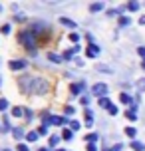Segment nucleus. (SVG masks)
<instances>
[{"instance_id": "423d86ee", "label": "nucleus", "mask_w": 145, "mask_h": 151, "mask_svg": "<svg viewBox=\"0 0 145 151\" xmlns=\"http://www.w3.org/2000/svg\"><path fill=\"white\" fill-rule=\"evenodd\" d=\"M26 66H28V62H26V60H12L10 64H8V68H10V70H24Z\"/></svg>"}, {"instance_id": "9b49d317", "label": "nucleus", "mask_w": 145, "mask_h": 151, "mask_svg": "<svg viewBox=\"0 0 145 151\" xmlns=\"http://www.w3.org/2000/svg\"><path fill=\"white\" fill-rule=\"evenodd\" d=\"M12 135H14L16 139H22V137H24V129L22 127H14V129H12Z\"/></svg>"}, {"instance_id": "6e6552de", "label": "nucleus", "mask_w": 145, "mask_h": 151, "mask_svg": "<svg viewBox=\"0 0 145 151\" xmlns=\"http://www.w3.org/2000/svg\"><path fill=\"white\" fill-rule=\"evenodd\" d=\"M82 90H84V82H78L72 86V96H80L82 93Z\"/></svg>"}, {"instance_id": "393cba45", "label": "nucleus", "mask_w": 145, "mask_h": 151, "mask_svg": "<svg viewBox=\"0 0 145 151\" xmlns=\"http://www.w3.org/2000/svg\"><path fill=\"white\" fill-rule=\"evenodd\" d=\"M131 20L127 18V16H119V26H129Z\"/></svg>"}, {"instance_id": "20e7f679", "label": "nucleus", "mask_w": 145, "mask_h": 151, "mask_svg": "<svg viewBox=\"0 0 145 151\" xmlns=\"http://www.w3.org/2000/svg\"><path fill=\"white\" fill-rule=\"evenodd\" d=\"M28 30H30L34 36H38V34H48V32H50V26L44 24V22H32Z\"/></svg>"}, {"instance_id": "b1692460", "label": "nucleus", "mask_w": 145, "mask_h": 151, "mask_svg": "<svg viewBox=\"0 0 145 151\" xmlns=\"http://www.w3.org/2000/svg\"><path fill=\"white\" fill-rule=\"evenodd\" d=\"M24 117H26V119H28V121H30L32 117H34V111H32L30 107H24Z\"/></svg>"}, {"instance_id": "1a4fd4ad", "label": "nucleus", "mask_w": 145, "mask_h": 151, "mask_svg": "<svg viewBox=\"0 0 145 151\" xmlns=\"http://www.w3.org/2000/svg\"><path fill=\"white\" fill-rule=\"evenodd\" d=\"M85 125L93 127V111L92 109H85Z\"/></svg>"}, {"instance_id": "dca6fc26", "label": "nucleus", "mask_w": 145, "mask_h": 151, "mask_svg": "<svg viewBox=\"0 0 145 151\" xmlns=\"http://www.w3.org/2000/svg\"><path fill=\"white\" fill-rule=\"evenodd\" d=\"M98 139H99L98 133H90V135H85V141H88V143H95Z\"/></svg>"}, {"instance_id": "7ed1b4c3", "label": "nucleus", "mask_w": 145, "mask_h": 151, "mask_svg": "<svg viewBox=\"0 0 145 151\" xmlns=\"http://www.w3.org/2000/svg\"><path fill=\"white\" fill-rule=\"evenodd\" d=\"M42 119H44V123H52V125H58V127H62V125H66V123H70L68 119H66V115H52L50 111H44L42 113Z\"/></svg>"}, {"instance_id": "aec40b11", "label": "nucleus", "mask_w": 145, "mask_h": 151, "mask_svg": "<svg viewBox=\"0 0 145 151\" xmlns=\"http://www.w3.org/2000/svg\"><path fill=\"white\" fill-rule=\"evenodd\" d=\"M12 115H14V117H22L24 109H22V107H12Z\"/></svg>"}, {"instance_id": "ea45409f", "label": "nucleus", "mask_w": 145, "mask_h": 151, "mask_svg": "<svg viewBox=\"0 0 145 151\" xmlns=\"http://www.w3.org/2000/svg\"><path fill=\"white\" fill-rule=\"evenodd\" d=\"M119 14V10H107V16H117Z\"/></svg>"}, {"instance_id": "c85d7f7f", "label": "nucleus", "mask_w": 145, "mask_h": 151, "mask_svg": "<svg viewBox=\"0 0 145 151\" xmlns=\"http://www.w3.org/2000/svg\"><path fill=\"white\" fill-rule=\"evenodd\" d=\"M38 133H40V135H48V125H46V123H42V125L38 127Z\"/></svg>"}, {"instance_id": "c9c22d12", "label": "nucleus", "mask_w": 145, "mask_h": 151, "mask_svg": "<svg viewBox=\"0 0 145 151\" xmlns=\"http://www.w3.org/2000/svg\"><path fill=\"white\" fill-rule=\"evenodd\" d=\"M137 54L141 56V60L145 62V48H143V46H139V48H137Z\"/></svg>"}, {"instance_id": "cd10ccee", "label": "nucleus", "mask_w": 145, "mask_h": 151, "mask_svg": "<svg viewBox=\"0 0 145 151\" xmlns=\"http://www.w3.org/2000/svg\"><path fill=\"white\" fill-rule=\"evenodd\" d=\"M6 109H8V99L0 98V111H6Z\"/></svg>"}, {"instance_id": "2eb2a0df", "label": "nucleus", "mask_w": 145, "mask_h": 151, "mask_svg": "<svg viewBox=\"0 0 145 151\" xmlns=\"http://www.w3.org/2000/svg\"><path fill=\"white\" fill-rule=\"evenodd\" d=\"M48 58H50L54 64H60V62H64V58H62V56H58V54H48Z\"/></svg>"}, {"instance_id": "e433bc0d", "label": "nucleus", "mask_w": 145, "mask_h": 151, "mask_svg": "<svg viewBox=\"0 0 145 151\" xmlns=\"http://www.w3.org/2000/svg\"><path fill=\"white\" fill-rule=\"evenodd\" d=\"M125 115H127V117H129L131 121H133V119H137V115H135V111H131V109H129V111H125Z\"/></svg>"}, {"instance_id": "37998d69", "label": "nucleus", "mask_w": 145, "mask_h": 151, "mask_svg": "<svg viewBox=\"0 0 145 151\" xmlns=\"http://www.w3.org/2000/svg\"><path fill=\"white\" fill-rule=\"evenodd\" d=\"M141 68H143V70H145V62H141Z\"/></svg>"}, {"instance_id": "412c9836", "label": "nucleus", "mask_w": 145, "mask_h": 151, "mask_svg": "<svg viewBox=\"0 0 145 151\" xmlns=\"http://www.w3.org/2000/svg\"><path fill=\"white\" fill-rule=\"evenodd\" d=\"M125 135L127 137H135L137 135V129L135 127H125Z\"/></svg>"}, {"instance_id": "6ab92c4d", "label": "nucleus", "mask_w": 145, "mask_h": 151, "mask_svg": "<svg viewBox=\"0 0 145 151\" xmlns=\"http://www.w3.org/2000/svg\"><path fill=\"white\" fill-rule=\"evenodd\" d=\"M131 147H133L135 151H143L145 149V145L141 143V141H131Z\"/></svg>"}, {"instance_id": "4be33fe9", "label": "nucleus", "mask_w": 145, "mask_h": 151, "mask_svg": "<svg viewBox=\"0 0 145 151\" xmlns=\"http://www.w3.org/2000/svg\"><path fill=\"white\" fill-rule=\"evenodd\" d=\"M48 143H50V147H56V145L60 143V137L58 135H50V141H48Z\"/></svg>"}, {"instance_id": "0eeeda50", "label": "nucleus", "mask_w": 145, "mask_h": 151, "mask_svg": "<svg viewBox=\"0 0 145 151\" xmlns=\"http://www.w3.org/2000/svg\"><path fill=\"white\" fill-rule=\"evenodd\" d=\"M98 54H99V48L95 44H90V48L85 50V56H88V58H95Z\"/></svg>"}, {"instance_id": "f03ea898", "label": "nucleus", "mask_w": 145, "mask_h": 151, "mask_svg": "<svg viewBox=\"0 0 145 151\" xmlns=\"http://www.w3.org/2000/svg\"><path fill=\"white\" fill-rule=\"evenodd\" d=\"M18 42H20L22 46H26L28 50H34V48H36V44H38V42H36V36H34L28 28L18 34Z\"/></svg>"}, {"instance_id": "f257e3e1", "label": "nucleus", "mask_w": 145, "mask_h": 151, "mask_svg": "<svg viewBox=\"0 0 145 151\" xmlns=\"http://www.w3.org/2000/svg\"><path fill=\"white\" fill-rule=\"evenodd\" d=\"M20 86H22V90L26 91V93H38V96H44L48 91V82L44 80V78H22L20 80Z\"/></svg>"}, {"instance_id": "2f4dec72", "label": "nucleus", "mask_w": 145, "mask_h": 151, "mask_svg": "<svg viewBox=\"0 0 145 151\" xmlns=\"http://www.w3.org/2000/svg\"><path fill=\"white\" fill-rule=\"evenodd\" d=\"M137 90L139 91H145V78H141V80L137 82Z\"/></svg>"}, {"instance_id": "de8ad7c7", "label": "nucleus", "mask_w": 145, "mask_h": 151, "mask_svg": "<svg viewBox=\"0 0 145 151\" xmlns=\"http://www.w3.org/2000/svg\"><path fill=\"white\" fill-rule=\"evenodd\" d=\"M0 83H2V80H0Z\"/></svg>"}, {"instance_id": "7c9ffc66", "label": "nucleus", "mask_w": 145, "mask_h": 151, "mask_svg": "<svg viewBox=\"0 0 145 151\" xmlns=\"http://www.w3.org/2000/svg\"><path fill=\"white\" fill-rule=\"evenodd\" d=\"M16 151H30V147H28L26 143H18L16 145Z\"/></svg>"}, {"instance_id": "39448f33", "label": "nucleus", "mask_w": 145, "mask_h": 151, "mask_svg": "<svg viewBox=\"0 0 145 151\" xmlns=\"http://www.w3.org/2000/svg\"><path fill=\"white\" fill-rule=\"evenodd\" d=\"M109 91V88H107V83H93V88H92V93L93 96H98L99 99L101 98H106V93Z\"/></svg>"}, {"instance_id": "f8f14e48", "label": "nucleus", "mask_w": 145, "mask_h": 151, "mask_svg": "<svg viewBox=\"0 0 145 151\" xmlns=\"http://www.w3.org/2000/svg\"><path fill=\"white\" fill-rule=\"evenodd\" d=\"M62 137H64L66 141H72V137H74V131H72V129H64V131H62Z\"/></svg>"}, {"instance_id": "09e8293b", "label": "nucleus", "mask_w": 145, "mask_h": 151, "mask_svg": "<svg viewBox=\"0 0 145 151\" xmlns=\"http://www.w3.org/2000/svg\"><path fill=\"white\" fill-rule=\"evenodd\" d=\"M0 10H2V6H0Z\"/></svg>"}, {"instance_id": "9d476101", "label": "nucleus", "mask_w": 145, "mask_h": 151, "mask_svg": "<svg viewBox=\"0 0 145 151\" xmlns=\"http://www.w3.org/2000/svg\"><path fill=\"white\" fill-rule=\"evenodd\" d=\"M60 24H62V26H68V28H78V24L72 22L70 18H60Z\"/></svg>"}, {"instance_id": "4468645a", "label": "nucleus", "mask_w": 145, "mask_h": 151, "mask_svg": "<svg viewBox=\"0 0 145 151\" xmlns=\"http://www.w3.org/2000/svg\"><path fill=\"white\" fill-rule=\"evenodd\" d=\"M119 101H121V104H131L133 99H131L129 93H121V96H119ZM131 106H133V104H131Z\"/></svg>"}, {"instance_id": "49530a36", "label": "nucleus", "mask_w": 145, "mask_h": 151, "mask_svg": "<svg viewBox=\"0 0 145 151\" xmlns=\"http://www.w3.org/2000/svg\"><path fill=\"white\" fill-rule=\"evenodd\" d=\"M2 151H10V149H2Z\"/></svg>"}, {"instance_id": "f704fd0d", "label": "nucleus", "mask_w": 145, "mask_h": 151, "mask_svg": "<svg viewBox=\"0 0 145 151\" xmlns=\"http://www.w3.org/2000/svg\"><path fill=\"white\" fill-rule=\"evenodd\" d=\"M107 111H109V115H117V107H115L113 104H111V106L107 107Z\"/></svg>"}, {"instance_id": "72a5a7b5", "label": "nucleus", "mask_w": 145, "mask_h": 151, "mask_svg": "<svg viewBox=\"0 0 145 151\" xmlns=\"http://www.w3.org/2000/svg\"><path fill=\"white\" fill-rule=\"evenodd\" d=\"M0 30H2V34H10V30H12V26H10V24H4V26H2Z\"/></svg>"}, {"instance_id": "bb28decb", "label": "nucleus", "mask_w": 145, "mask_h": 151, "mask_svg": "<svg viewBox=\"0 0 145 151\" xmlns=\"http://www.w3.org/2000/svg\"><path fill=\"white\" fill-rule=\"evenodd\" d=\"M99 106H101V107H106V109H107V107L111 106V101H109V98H101V99H99Z\"/></svg>"}, {"instance_id": "a18cd8bd", "label": "nucleus", "mask_w": 145, "mask_h": 151, "mask_svg": "<svg viewBox=\"0 0 145 151\" xmlns=\"http://www.w3.org/2000/svg\"><path fill=\"white\" fill-rule=\"evenodd\" d=\"M56 151H66V149H56Z\"/></svg>"}, {"instance_id": "4c0bfd02", "label": "nucleus", "mask_w": 145, "mask_h": 151, "mask_svg": "<svg viewBox=\"0 0 145 151\" xmlns=\"http://www.w3.org/2000/svg\"><path fill=\"white\" fill-rule=\"evenodd\" d=\"M121 149H123V145H121V143H117V145H113L111 149H107V151H121Z\"/></svg>"}, {"instance_id": "5701e85b", "label": "nucleus", "mask_w": 145, "mask_h": 151, "mask_svg": "<svg viewBox=\"0 0 145 151\" xmlns=\"http://www.w3.org/2000/svg\"><path fill=\"white\" fill-rule=\"evenodd\" d=\"M80 127H82L80 121H70V129H72V131H80Z\"/></svg>"}, {"instance_id": "ddd939ff", "label": "nucleus", "mask_w": 145, "mask_h": 151, "mask_svg": "<svg viewBox=\"0 0 145 151\" xmlns=\"http://www.w3.org/2000/svg\"><path fill=\"white\" fill-rule=\"evenodd\" d=\"M38 135H40L38 131H30V133H26V141H30V143H32V141L38 139Z\"/></svg>"}, {"instance_id": "c03bdc74", "label": "nucleus", "mask_w": 145, "mask_h": 151, "mask_svg": "<svg viewBox=\"0 0 145 151\" xmlns=\"http://www.w3.org/2000/svg\"><path fill=\"white\" fill-rule=\"evenodd\" d=\"M40 151H50V149H46V147H42V149H40Z\"/></svg>"}, {"instance_id": "a211bd4d", "label": "nucleus", "mask_w": 145, "mask_h": 151, "mask_svg": "<svg viewBox=\"0 0 145 151\" xmlns=\"http://www.w3.org/2000/svg\"><path fill=\"white\" fill-rule=\"evenodd\" d=\"M127 10H129V12H135V10H139V2H127Z\"/></svg>"}, {"instance_id": "a19ab883", "label": "nucleus", "mask_w": 145, "mask_h": 151, "mask_svg": "<svg viewBox=\"0 0 145 151\" xmlns=\"http://www.w3.org/2000/svg\"><path fill=\"white\" fill-rule=\"evenodd\" d=\"M88 101H90V98H88V96H84V98H82V104H84V106H88Z\"/></svg>"}, {"instance_id": "c756f323", "label": "nucleus", "mask_w": 145, "mask_h": 151, "mask_svg": "<svg viewBox=\"0 0 145 151\" xmlns=\"http://www.w3.org/2000/svg\"><path fill=\"white\" fill-rule=\"evenodd\" d=\"M74 111H76V107H74V106H66V107H64V113H66V115H74Z\"/></svg>"}, {"instance_id": "f3484780", "label": "nucleus", "mask_w": 145, "mask_h": 151, "mask_svg": "<svg viewBox=\"0 0 145 151\" xmlns=\"http://www.w3.org/2000/svg\"><path fill=\"white\" fill-rule=\"evenodd\" d=\"M101 8H103V2H93L92 6H90V10H92V12H99Z\"/></svg>"}, {"instance_id": "58836bf2", "label": "nucleus", "mask_w": 145, "mask_h": 151, "mask_svg": "<svg viewBox=\"0 0 145 151\" xmlns=\"http://www.w3.org/2000/svg\"><path fill=\"white\" fill-rule=\"evenodd\" d=\"M88 151H98V147H95V143H88Z\"/></svg>"}, {"instance_id": "473e14b6", "label": "nucleus", "mask_w": 145, "mask_h": 151, "mask_svg": "<svg viewBox=\"0 0 145 151\" xmlns=\"http://www.w3.org/2000/svg\"><path fill=\"white\" fill-rule=\"evenodd\" d=\"M99 72H103V74H111V68L109 66H98Z\"/></svg>"}, {"instance_id": "79ce46f5", "label": "nucleus", "mask_w": 145, "mask_h": 151, "mask_svg": "<svg viewBox=\"0 0 145 151\" xmlns=\"http://www.w3.org/2000/svg\"><path fill=\"white\" fill-rule=\"evenodd\" d=\"M139 24H145V16H141V18H139Z\"/></svg>"}, {"instance_id": "a878e982", "label": "nucleus", "mask_w": 145, "mask_h": 151, "mask_svg": "<svg viewBox=\"0 0 145 151\" xmlns=\"http://www.w3.org/2000/svg\"><path fill=\"white\" fill-rule=\"evenodd\" d=\"M70 40L78 46V44H80V34H78V32H72V34H70Z\"/></svg>"}]
</instances>
